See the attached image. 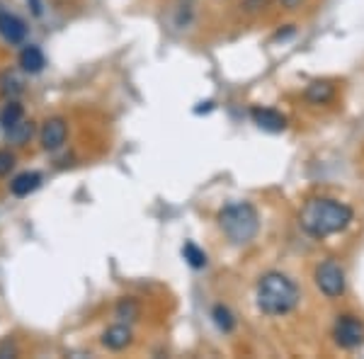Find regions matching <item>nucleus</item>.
Returning a JSON list of instances; mask_svg holds the SVG:
<instances>
[{
    "label": "nucleus",
    "instance_id": "1",
    "mask_svg": "<svg viewBox=\"0 0 364 359\" xmlns=\"http://www.w3.org/2000/svg\"><path fill=\"white\" fill-rule=\"evenodd\" d=\"M352 221H355V209L333 197H314L299 211L301 231L316 240H326L348 231Z\"/></svg>",
    "mask_w": 364,
    "mask_h": 359
},
{
    "label": "nucleus",
    "instance_id": "2",
    "mask_svg": "<svg viewBox=\"0 0 364 359\" xmlns=\"http://www.w3.org/2000/svg\"><path fill=\"white\" fill-rule=\"evenodd\" d=\"M299 299H301V291H299L296 282L277 269L265 272L255 284L257 311L269 318L291 314L299 306Z\"/></svg>",
    "mask_w": 364,
    "mask_h": 359
},
{
    "label": "nucleus",
    "instance_id": "3",
    "mask_svg": "<svg viewBox=\"0 0 364 359\" xmlns=\"http://www.w3.org/2000/svg\"><path fill=\"white\" fill-rule=\"evenodd\" d=\"M221 233L233 245H248L260 233V214L250 202H228L216 214Z\"/></svg>",
    "mask_w": 364,
    "mask_h": 359
},
{
    "label": "nucleus",
    "instance_id": "4",
    "mask_svg": "<svg viewBox=\"0 0 364 359\" xmlns=\"http://www.w3.org/2000/svg\"><path fill=\"white\" fill-rule=\"evenodd\" d=\"M316 289H318L326 299H340L348 289V277H345V267L340 264L336 257H328L323 260L314 272Z\"/></svg>",
    "mask_w": 364,
    "mask_h": 359
},
{
    "label": "nucleus",
    "instance_id": "5",
    "mask_svg": "<svg viewBox=\"0 0 364 359\" xmlns=\"http://www.w3.org/2000/svg\"><path fill=\"white\" fill-rule=\"evenodd\" d=\"M333 340L343 350H360L364 345V321L352 314H343L333 323Z\"/></svg>",
    "mask_w": 364,
    "mask_h": 359
},
{
    "label": "nucleus",
    "instance_id": "6",
    "mask_svg": "<svg viewBox=\"0 0 364 359\" xmlns=\"http://www.w3.org/2000/svg\"><path fill=\"white\" fill-rule=\"evenodd\" d=\"M250 119L252 124L257 129H262V132L267 134H282L287 129V117L282 114L279 109L274 107H260V105H255V107H250Z\"/></svg>",
    "mask_w": 364,
    "mask_h": 359
},
{
    "label": "nucleus",
    "instance_id": "7",
    "mask_svg": "<svg viewBox=\"0 0 364 359\" xmlns=\"http://www.w3.org/2000/svg\"><path fill=\"white\" fill-rule=\"evenodd\" d=\"M68 139V124L63 117H51L44 122L42 132H39V141H42L44 151H58Z\"/></svg>",
    "mask_w": 364,
    "mask_h": 359
},
{
    "label": "nucleus",
    "instance_id": "8",
    "mask_svg": "<svg viewBox=\"0 0 364 359\" xmlns=\"http://www.w3.org/2000/svg\"><path fill=\"white\" fill-rule=\"evenodd\" d=\"M0 37L8 44H22L27 37L25 20H20V17L8 13V10H0Z\"/></svg>",
    "mask_w": 364,
    "mask_h": 359
},
{
    "label": "nucleus",
    "instance_id": "9",
    "mask_svg": "<svg viewBox=\"0 0 364 359\" xmlns=\"http://www.w3.org/2000/svg\"><path fill=\"white\" fill-rule=\"evenodd\" d=\"M134 335H132V328L124 326V323H117V326H109L107 331L102 333V345L112 352H122L132 345Z\"/></svg>",
    "mask_w": 364,
    "mask_h": 359
},
{
    "label": "nucleus",
    "instance_id": "10",
    "mask_svg": "<svg viewBox=\"0 0 364 359\" xmlns=\"http://www.w3.org/2000/svg\"><path fill=\"white\" fill-rule=\"evenodd\" d=\"M304 97H306V102L311 105H328L336 100V85L328 83V80H314V83L306 85Z\"/></svg>",
    "mask_w": 364,
    "mask_h": 359
},
{
    "label": "nucleus",
    "instance_id": "11",
    "mask_svg": "<svg viewBox=\"0 0 364 359\" xmlns=\"http://www.w3.org/2000/svg\"><path fill=\"white\" fill-rule=\"evenodd\" d=\"M20 66L25 73H42L44 66H46V58H44V51L39 46L29 44L25 49L20 51Z\"/></svg>",
    "mask_w": 364,
    "mask_h": 359
},
{
    "label": "nucleus",
    "instance_id": "12",
    "mask_svg": "<svg viewBox=\"0 0 364 359\" xmlns=\"http://www.w3.org/2000/svg\"><path fill=\"white\" fill-rule=\"evenodd\" d=\"M209 316H211V323H214V326L219 328L224 335L236 331V316H233V311L228 309L226 304H214V306H211Z\"/></svg>",
    "mask_w": 364,
    "mask_h": 359
},
{
    "label": "nucleus",
    "instance_id": "13",
    "mask_svg": "<svg viewBox=\"0 0 364 359\" xmlns=\"http://www.w3.org/2000/svg\"><path fill=\"white\" fill-rule=\"evenodd\" d=\"M39 185H42V175L39 173H22L10 182V192H13L15 197H29Z\"/></svg>",
    "mask_w": 364,
    "mask_h": 359
},
{
    "label": "nucleus",
    "instance_id": "14",
    "mask_svg": "<svg viewBox=\"0 0 364 359\" xmlns=\"http://www.w3.org/2000/svg\"><path fill=\"white\" fill-rule=\"evenodd\" d=\"M182 257H185V262L190 264L192 269H204V267H207V262H209L207 252L199 248L197 243H192V240H187V243L182 245Z\"/></svg>",
    "mask_w": 364,
    "mask_h": 359
},
{
    "label": "nucleus",
    "instance_id": "15",
    "mask_svg": "<svg viewBox=\"0 0 364 359\" xmlns=\"http://www.w3.org/2000/svg\"><path fill=\"white\" fill-rule=\"evenodd\" d=\"M32 136H34V122L22 119V122H17L15 127L8 129V141L13 146H25V144H29Z\"/></svg>",
    "mask_w": 364,
    "mask_h": 359
},
{
    "label": "nucleus",
    "instance_id": "16",
    "mask_svg": "<svg viewBox=\"0 0 364 359\" xmlns=\"http://www.w3.org/2000/svg\"><path fill=\"white\" fill-rule=\"evenodd\" d=\"M25 119V109H22V105L20 102H8L3 107V112H0V124L5 127V132H8L10 127H15L17 122H22Z\"/></svg>",
    "mask_w": 364,
    "mask_h": 359
},
{
    "label": "nucleus",
    "instance_id": "17",
    "mask_svg": "<svg viewBox=\"0 0 364 359\" xmlns=\"http://www.w3.org/2000/svg\"><path fill=\"white\" fill-rule=\"evenodd\" d=\"M141 314V306L136 299L127 296V299H119V304H117V318H122V321H136Z\"/></svg>",
    "mask_w": 364,
    "mask_h": 359
},
{
    "label": "nucleus",
    "instance_id": "18",
    "mask_svg": "<svg viewBox=\"0 0 364 359\" xmlns=\"http://www.w3.org/2000/svg\"><path fill=\"white\" fill-rule=\"evenodd\" d=\"M20 90H22V83L15 78L13 73H3V75H0V92H3V95L13 97V95H17Z\"/></svg>",
    "mask_w": 364,
    "mask_h": 359
},
{
    "label": "nucleus",
    "instance_id": "19",
    "mask_svg": "<svg viewBox=\"0 0 364 359\" xmlns=\"http://www.w3.org/2000/svg\"><path fill=\"white\" fill-rule=\"evenodd\" d=\"M13 168H15V153L0 149V178L13 173Z\"/></svg>",
    "mask_w": 364,
    "mask_h": 359
},
{
    "label": "nucleus",
    "instance_id": "20",
    "mask_svg": "<svg viewBox=\"0 0 364 359\" xmlns=\"http://www.w3.org/2000/svg\"><path fill=\"white\" fill-rule=\"evenodd\" d=\"M269 3H272V0H243V8L248 10V13H260Z\"/></svg>",
    "mask_w": 364,
    "mask_h": 359
},
{
    "label": "nucleus",
    "instance_id": "21",
    "mask_svg": "<svg viewBox=\"0 0 364 359\" xmlns=\"http://www.w3.org/2000/svg\"><path fill=\"white\" fill-rule=\"evenodd\" d=\"M15 355H17L15 345H10L8 340H5V343H0V359H3V357H15Z\"/></svg>",
    "mask_w": 364,
    "mask_h": 359
},
{
    "label": "nucleus",
    "instance_id": "22",
    "mask_svg": "<svg viewBox=\"0 0 364 359\" xmlns=\"http://www.w3.org/2000/svg\"><path fill=\"white\" fill-rule=\"evenodd\" d=\"M284 10H299L304 5V0H277Z\"/></svg>",
    "mask_w": 364,
    "mask_h": 359
},
{
    "label": "nucleus",
    "instance_id": "23",
    "mask_svg": "<svg viewBox=\"0 0 364 359\" xmlns=\"http://www.w3.org/2000/svg\"><path fill=\"white\" fill-rule=\"evenodd\" d=\"M202 105H204V107H195V114H202V112L207 114V112L214 109V102H211V100H207V102H202Z\"/></svg>",
    "mask_w": 364,
    "mask_h": 359
}]
</instances>
